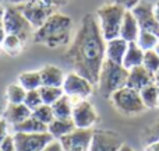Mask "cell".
Segmentation results:
<instances>
[{
	"label": "cell",
	"instance_id": "obj_1",
	"mask_svg": "<svg viewBox=\"0 0 159 151\" xmlns=\"http://www.w3.org/2000/svg\"><path fill=\"white\" fill-rule=\"evenodd\" d=\"M106 59V41L99 28V22L93 14H85L77 32L66 52V60L75 73L98 84L102 64Z\"/></svg>",
	"mask_w": 159,
	"mask_h": 151
},
{
	"label": "cell",
	"instance_id": "obj_2",
	"mask_svg": "<svg viewBox=\"0 0 159 151\" xmlns=\"http://www.w3.org/2000/svg\"><path fill=\"white\" fill-rule=\"evenodd\" d=\"M73 20L71 17L61 13H55L45 21L42 27L35 30L32 41L50 49L64 48L71 44Z\"/></svg>",
	"mask_w": 159,
	"mask_h": 151
},
{
	"label": "cell",
	"instance_id": "obj_3",
	"mask_svg": "<svg viewBox=\"0 0 159 151\" xmlns=\"http://www.w3.org/2000/svg\"><path fill=\"white\" fill-rule=\"evenodd\" d=\"M129 70L120 63H115L105 59L102 64L101 73H99V92L105 98H110L113 92L126 87Z\"/></svg>",
	"mask_w": 159,
	"mask_h": 151
},
{
	"label": "cell",
	"instance_id": "obj_4",
	"mask_svg": "<svg viewBox=\"0 0 159 151\" xmlns=\"http://www.w3.org/2000/svg\"><path fill=\"white\" fill-rule=\"evenodd\" d=\"M126 11L127 10L124 7L119 4H113V3H106V4L98 8L96 18H98L99 28H101V32L103 35L105 41L119 38L120 27Z\"/></svg>",
	"mask_w": 159,
	"mask_h": 151
},
{
	"label": "cell",
	"instance_id": "obj_5",
	"mask_svg": "<svg viewBox=\"0 0 159 151\" xmlns=\"http://www.w3.org/2000/svg\"><path fill=\"white\" fill-rule=\"evenodd\" d=\"M3 28L7 35H16L27 44L30 39H32L35 28L30 24L24 14L18 10L16 4H8L4 11L3 18Z\"/></svg>",
	"mask_w": 159,
	"mask_h": 151
},
{
	"label": "cell",
	"instance_id": "obj_6",
	"mask_svg": "<svg viewBox=\"0 0 159 151\" xmlns=\"http://www.w3.org/2000/svg\"><path fill=\"white\" fill-rule=\"evenodd\" d=\"M110 101L117 112L126 116L140 115L147 109L141 99L140 92L129 87H123L116 92H113L110 97Z\"/></svg>",
	"mask_w": 159,
	"mask_h": 151
},
{
	"label": "cell",
	"instance_id": "obj_7",
	"mask_svg": "<svg viewBox=\"0 0 159 151\" xmlns=\"http://www.w3.org/2000/svg\"><path fill=\"white\" fill-rule=\"evenodd\" d=\"M18 10L24 14V17L30 21L35 30L45 24L48 18L52 14L57 13L59 8L55 7L53 4L45 2H28V3H21V4H16Z\"/></svg>",
	"mask_w": 159,
	"mask_h": 151
},
{
	"label": "cell",
	"instance_id": "obj_8",
	"mask_svg": "<svg viewBox=\"0 0 159 151\" xmlns=\"http://www.w3.org/2000/svg\"><path fill=\"white\" fill-rule=\"evenodd\" d=\"M61 88L67 97H70L74 102H77L80 99H87L92 94L93 84L81 74L71 72L64 77V83Z\"/></svg>",
	"mask_w": 159,
	"mask_h": 151
},
{
	"label": "cell",
	"instance_id": "obj_9",
	"mask_svg": "<svg viewBox=\"0 0 159 151\" xmlns=\"http://www.w3.org/2000/svg\"><path fill=\"white\" fill-rule=\"evenodd\" d=\"M14 144L17 151H43L55 139L45 133H14Z\"/></svg>",
	"mask_w": 159,
	"mask_h": 151
},
{
	"label": "cell",
	"instance_id": "obj_10",
	"mask_svg": "<svg viewBox=\"0 0 159 151\" xmlns=\"http://www.w3.org/2000/svg\"><path fill=\"white\" fill-rule=\"evenodd\" d=\"M93 129H77L59 140L63 151H89Z\"/></svg>",
	"mask_w": 159,
	"mask_h": 151
},
{
	"label": "cell",
	"instance_id": "obj_11",
	"mask_svg": "<svg viewBox=\"0 0 159 151\" xmlns=\"http://www.w3.org/2000/svg\"><path fill=\"white\" fill-rule=\"evenodd\" d=\"M71 119L77 129H92V126L98 122V113L93 105L87 99H80L74 102Z\"/></svg>",
	"mask_w": 159,
	"mask_h": 151
},
{
	"label": "cell",
	"instance_id": "obj_12",
	"mask_svg": "<svg viewBox=\"0 0 159 151\" xmlns=\"http://www.w3.org/2000/svg\"><path fill=\"white\" fill-rule=\"evenodd\" d=\"M131 11L134 14V17L137 18L140 30L149 31V32H154L155 35L159 36V22L157 21V17H155L152 3L141 0Z\"/></svg>",
	"mask_w": 159,
	"mask_h": 151
},
{
	"label": "cell",
	"instance_id": "obj_13",
	"mask_svg": "<svg viewBox=\"0 0 159 151\" xmlns=\"http://www.w3.org/2000/svg\"><path fill=\"white\" fill-rule=\"evenodd\" d=\"M123 146L120 136L112 130H93L89 151H119Z\"/></svg>",
	"mask_w": 159,
	"mask_h": 151
},
{
	"label": "cell",
	"instance_id": "obj_14",
	"mask_svg": "<svg viewBox=\"0 0 159 151\" xmlns=\"http://www.w3.org/2000/svg\"><path fill=\"white\" fill-rule=\"evenodd\" d=\"M155 83V77L151 72L145 69L144 66H138L134 69L129 70V77H127V84L126 87L133 88V90L140 92L143 88H145L147 85Z\"/></svg>",
	"mask_w": 159,
	"mask_h": 151
},
{
	"label": "cell",
	"instance_id": "obj_15",
	"mask_svg": "<svg viewBox=\"0 0 159 151\" xmlns=\"http://www.w3.org/2000/svg\"><path fill=\"white\" fill-rule=\"evenodd\" d=\"M140 25H138L137 18L134 17L131 10H127L124 14L123 22L120 27V38H123L127 42H137L138 35H140Z\"/></svg>",
	"mask_w": 159,
	"mask_h": 151
},
{
	"label": "cell",
	"instance_id": "obj_16",
	"mask_svg": "<svg viewBox=\"0 0 159 151\" xmlns=\"http://www.w3.org/2000/svg\"><path fill=\"white\" fill-rule=\"evenodd\" d=\"M31 115H32V111L25 104H8L7 108L4 109V112H3V118L11 126L21 123L22 120L30 118Z\"/></svg>",
	"mask_w": 159,
	"mask_h": 151
},
{
	"label": "cell",
	"instance_id": "obj_17",
	"mask_svg": "<svg viewBox=\"0 0 159 151\" xmlns=\"http://www.w3.org/2000/svg\"><path fill=\"white\" fill-rule=\"evenodd\" d=\"M42 78V85L46 87H61L64 83V73L53 64H46L39 70Z\"/></svg>",
	"mask_w": 159,
	"mask_h": 151
},
{
	"label": "cell",
	"instance_id": "obj_18",
	"mask_svg": "<svg viewBox=\"0 0 159 151\" xmlns=\"http://www.w3.org/2000/svg\"><path fill=\"white\" fill-rule=\"evenodd\" d=\"M127 46H129V42L124 41L120 36L106 41V59L110 62L121 64L124 55H126Z\"/></svg>",
	"mask_w": 159,
	"mask_h": 151
},
{
	"label": "cell",
	"instance_id": "obj_19",
	"mask_svg": "<svg viewBox=\"0 0 159 151\" xmlns=\"http://www.w3.org/2000/svg\"><path fill=\"white\" fill-rule=\"evenodd\" d=\"M75 129V125L73 119H53L48 125V133L52 136L55 140H60L66 134L71 133Z\"/></svg>",
	"mask_w": 159,
	"mask_h": 151
},
{
	"label": "cell",
	"instance_id": "obj_20",
	"mask_svg": "<svg viewBox=\"0 0 159 151\" xmlns=\"http://www.w3.org/2000/svg\"><path fill=\"white\" fill-rule=\"evenodd\" d=\"M143 60H144V50L138 46L137 42H129V46H127L126 55H124L121 64L127 70H131L134 67L143 66Z\"/></svg>",
	"mask_w": 159,
	"mask_h": 151
},
{
	"label": "cell",
	"instance_id": "obj_21",
	"mask_svg": "<svg viewBox=\"0 0 159 151\" xmlns=\"http://www.w3.org/2000/svg\"><path fill=\"white\" fill-rule=\"evenodd\" d=\"M53 109V115L56 119H71L73 115V106L74 102L70 97L64 94L61 98H59L53 105H50Z\"/></svg>",
	"mask_w": 159,
	"mask_h": 151
},
{
	"label": "cell",
	"instance_id": "obj_22",
	"mask_svg": "<svg viewBox=\"0 0 159 151\" xmlns=\"http://www.w3.org/2000/svg\"><path fill=\"white\" fill-rule=\"evenodd\" d=\"M14 133H45L48 132V126L35 119L32 115L22 120L21 123L13 126Z\"/></svg>",
	"mask_w": 159,
	"mask_h": 151
},
{
	"label": "cell",
	"instance_id": "obj_23",
	"mask_svg": "<svg viewBox=\"0 0 159 151\" xmlns=\"http://www.w3.org/2000/svg\"><path fill=\"white\" fill-rule=\"evenodd\" d=\"M141 99H143L144 105L147 109H155L158 108V101H159V87L157 83L147 85L145 88L140 91Z\"/></svg>",
	"mask_w": 159,
	"mask_h": 151
},
{
	"label": "cell",
	"instance_id": "obj_24",
	"mask_svg": "<svg viewBox=\"0 0 159 151\" xmlns=\"http://www.w3.org/2000/svg\"><path fill=\"white\" fill-rule=\"evenodd\" d=\"M18 84L25 91L39 90L42 87V78L39 72H24L18 76Z\"/></svg>",
	"mask_w": 159,
	"mask_h": 151
},
{
	"label": "cell",
	"instance_id": "obj_25",
	"mask_svg": "<svg viewBox=\"0 0 159 151\" xmlns=\"http://www.w3.org/2000/svg\"><path fill=\"white\" fill-rule=\"evenodd\" d=\"M39 92H41L42 102L45 105H53L59 98H61L64 95L61 87H46V85H42L39 88Z\"/></svg>",
	"mask_w": 159,
	"mask_h": 151
},
{
	"label": "cell",
	"instance_id": "obj_26",
	"mask_svg": "<svg viewBox=\"0 0 159 151\" xmlns=\"http://www.w3.org/2000/svg\"><path fill=\"white\" fill-rule=\"evenodd\" d=\"M24 45H25V42H22L18 36L7 35L4 42L2 44V48L6 53H8V55H11V56H16L24 49Z\"/></svg>",
	"mask_w": 159,
	"mask_h": 151
},
{
	"label": "cell",
	"instance_id": "obj_27",
	"mask_svg": "<svg viewBox=\"0 0 159 151\" xmlns=\"http://www.w3.org/2000/svg\"><path fill=\"white\" fill-rule=\"evenodd\" d=\"M159 42V36L155 35L154 32H149V31H140V35H138L137 44L141 49L145 52V50H152L155 49V46L158 45Z\"/></svg>",
	"mask_w": 159,
	"mask_h": 151
},
{
	"label": "cell",
	"instance_id": "obj_28",
	"mask_svg": "<svg viewBox=\"0 0 159 151\" xmlns=\"http://www.w3.org/2000/svg\"><path fill=\"white\" fill-rule=\"evenodd\" d=\"M27 91L20 84H10L6 90V98L8 104H24Z\"/></svg>",
	"mask_w": 159,
	"mask_h": 151
},
{
	"label": "cell",
	"instance_id": "obj_29",
	"mask_svg": "<svg viewBox=\"0 0 159 151\" xmlns=\"http://www.w3.org/2000/svg\"><path fill=\"white\" fill-rule=\"evenodd\" d=\"M32 116L35 119H38L39 122H42L43 125H46V126L53 120V119H55L52 106H50V105H45V104L39 105L36 109H34L32 111Z\"/></svg>",
	"mask_w": 159,
	"mask_h": 151
},
{
	"label": "cell",
	"instance_id": "obj_30",
	"mask_svg": "<svg viewBox=\"0 0 159 151\" xmlns=\"http://www.w3.org/2000/svg\"><path fill=\"white\" fill-rule=\"evenodd\" d=\"M143 66L145 67L148 72H151L152 74H155L159 70V55L155 52V49L145 50V52H144Z\"/></svg>",
	"mask_w": 159,
	"mask_h": 151
},
{
	"label": "cell",
	"instance_id": "obj_31",
	"mask_svg": "<svg viewBox=\"0 0 159 151\" xmlns=\"http://www.w3.org/2000/svg\"><path fill=\"white\" fill-rule=\"evenodd\" d=\"M157 141H159V118L143 132V143L145 146Z\"/></svg>",
	"mask_w": 159,
	"mask_h": 151
},
{
	"label": "cell",
	"instance_id": "obj_32",
	"mask_svg": "<svg viewBox=\"0 0 159 151\" xmlns=\"http://www.w3.org/2000/svg\"><path fill=\"white\" fill-rule=\"evenodd\" d=\"M24 104L30 108L31 111L36 109L39 105H42V98H41V92L39 90H32V91H27V95H25Z\"/></svg>",
	"mask_w": 159,
	"mask_h": 151
},
{
	"label": "cell",
	"instance_id": "obj_33",
	"mask_svg": "<svg viewBox=\"0 0 159 151\" xmlns=\"http://www.w3.org/2000/svg\"><path fill=\"white\" fill-rule=\"evenodd\" d=\"M10 4H21V3H28V2H45V3H49V4H53L55 7L61 8L63 6L69 4L71 0H7Z\"/></svg>",
	"mask_w": 159,
	"mask_h": 151
},
{
	"label": "cell",
	"instance_id": "obj_34",
	"mask_svg": "<svg viewBox=\"0 0 159 151\" xmlns=\"http://www.w3.org/2000/svg\"><path fill=\"white\" fill-rule=\"evenodd\" d=\"M140 2L141 0H107V3L119 4V6H121V7H124L126 10H133Z\"/></svg>",
	"mask_w": 159,
	"mask_h": 151
},
{
	"label": "cell",
	"instance_id": "obj_35",
	"mask_svg": "<svg viewBox=\"0 0 159 151\" xmlns=\"http://www.w3.org/2000/svg\"><path fill=\"white\" fill-rule=\"evenodd\" d=\"M0 151H17L13 136H7V137L0 143Z\"/></svg>",
	"mask_w": 159,
	"mask_h": 151
},
{
	"label": "cell",
	"instance_id": "obj_36",
	"mask_svg": "<svg viewBox=\"0 0 159 151\" xmlns=\"http://www.w3.org/2000/svg\"><path fill=\"white\" fill-rule=\"evenodd\" d=\"M8 134V123L4 118H0V143L4 140Z\"/></svg>",
	"mask_w": 159,
	"mask_h": 151
},
{
	"label": "cell",
	"instance_id": "obj_37",
	"mask_svg": "<svg viewBox=\"0 0 159 151\" xmlns=\"http://www.w3.org/2000/svg\"><path fill=\"white\" fill-rule=\"evenodd\" d=\"M43 151H63V149H61V146H60V143H59V140H53L52 143H50L49 146H48Z\"/></svg>",
	"mask_w": 159,
	"mask_h": 151
},
{
	"label": "cell",
	"instance_id": "obj_38",
	"mask_svg": "<svg viewBox=\"0 0 159 151\" xmlns=\"http://www.w3.org/2000/svg\"><path fill=\"white\" fill-rule=\"evenodd\" d=\"M145 151H159V141L157 143H151L148 146H145Z\"/></svg>",
	"mask_w": 159,
	"mask_h": 151
},
{
	"label": "cell",
	"instance_id": "obj_39",
	"mask_svg": "<svg viewBox=\"0 0 159 151\" xmlns=\"http://www.w3.org/2000/svg\"><path fill=\"white\" fill-rule=\"evenodd\" d=\"M6 36H7V34H6L4 28H3V27H0V46H2V44H3V42H4Z\"/></svg>",
	"mask_w": 159,
	"mask_h": 151
},
{
	"label": "cell",
	"instance_id": "obj_40",
	"mask_svg": "<svg viewBox=\"0 0 159 151\" xmlns=\"http://www.w3.org/2000/svg\"><path fill=\"white\" fill-rule=\"evenodd\" d=\"M4 11H6V7H4V6L0 4V27H3V18H4Z\"/></svg>",
	"mask_w": 159,
	"mask_h": 151
},
{
	"label": "cell",
	"instance_id": "obj_41",
	"mask_svg": "<svg viewBox=\"0 0 159 151\" xmlns=\"http://www.w3.org/2000/svg\"><path fill=\"white\" fill-rule=\"evenodd\" d=\"M154 11H155V17H157V21L159 22V2H157L154 4Z\"/></svg>",
	"mask_w": 159,
	"mask_h": 151
},
{
	"label": "cell",
	"instance_id": "obj_42",
	"mask_svg": "<svg viewBox=\"0 0 159 151\" xmlns=\"http://www.w3.org/2000/svg\"><path fill=\"white\" fill-rule=\"evenodd\" d=\"M119 151H135V150L131 149L130 146H127V144H123V146H121V149L119 150Z\"/></svg>",
	"mask_w": 159,
	"mask_h": 151
},
{
	"label": "cell",
	"instance_id": "obj_43",
	"mask_svg": "<svg viewBox=\"0 0 159 151\" xmlns=\"http://www.w3.org/2000/svg\"><path fill=\"white\" fill-rule=\"evenodd\" d=\"M154 77H155V83H157L158 87H159V70H158V72L154 74Z\"/></svg>",
	"mask_w": 159,
	"mask_h": 151
},
{
	"label": "cell",
	"instance_id": "obj_44",
	"mask_svg": "<svg viewBox=\"0 0 159 151\" xmlns=\"http://www.w3.org/2000/svg\"><path fill=\"white\" fill-rule=\"evenodd\" d=\"M155 52H157L158 55H159V42H158V45H157V46H155Z\"/></svg>",
	"mask_w": 159,
	"mask_h": 151
},
{
	"label": "cell",
	"instance_id": "obj_45",
	"mask_svg": "<svg viewBox=\"0 0 159 151\" xmlns=\"http://www.w3.org/2000/svg\"><path fill=\"white\" fill-rule=\"evenodd\" d=\"M158 108H159V101H158Z\"/></svg>",
	"mask_w": 159,
	"mask_h": 151
},
{
	"label": "cell",
	"instance_id": "obj_46",
	"mask_svg": "<svg viewBox=\"0 0 159 151\" xmlns=\"http://www.w3.org/2000/svg\"><path fill=\"white\" fill-rule=\"evenodd\" d=\"M0 48H2V46H0Z\"/></svg>",
	"mask_w": 159,
	"mask_h": 151
}]
</instances>
